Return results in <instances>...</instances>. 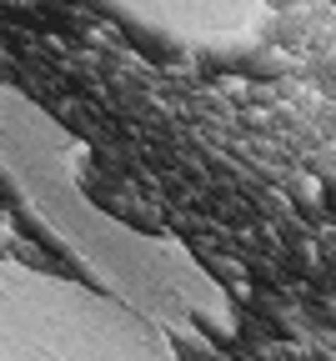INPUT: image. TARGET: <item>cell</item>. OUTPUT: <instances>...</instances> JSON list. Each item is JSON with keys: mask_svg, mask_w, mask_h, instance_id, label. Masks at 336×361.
Returning <instances> with one entry per match:
<instances>
[{"mask_svg": "<svg viewBox=\"0 0 336 361\" xmlns=\"http://www.w3.org/2000/svg\"><path fill=\"white\" fill-rule=\"evenodd\" d=\"M0 361H181V351L116 296L0 261Z\"/></svg>", "mask_w": 336, "mask_h": 361, "instance_id": "cell-2", "label": "cell"}, {"mask_svg": "<svg viewBox=\"0 0 336 361\" xmlns=\"http://www.w3.org/2000/svg\"><path fill=\"white\" fill-rule=\"evenodd\" d=\"M121 16L166 30L176 40H236L261 25L266 11L256 6H121Z\"/></svg>", "mask_w": 336, "mask_h": 361, "instance_id": "cell-3", "label": "cell"}, {"mask_svg": "<svg viewBox=\"0 0 336 361\" xmlns=\"http://www.w3.org/2000/svg\"><path fill=\"white\" fill-rule=\"evenodd\" d=\"M90 151L45 116L30 96L0 85V180L25 201V211L76 256L106 296L140 311L166 336L211 346L236 336V306L226 286L171 236H151L101 211L85 191Z\"/></svg>", "mask_w": 336, "mask_h": 361, "instance_id": "cell-1", "label": "cell"}]
</instances>
